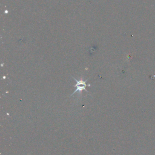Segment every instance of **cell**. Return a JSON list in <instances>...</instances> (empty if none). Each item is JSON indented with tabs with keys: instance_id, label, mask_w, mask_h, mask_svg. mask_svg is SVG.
I'll return each mask as SVG.
<instances>
[{
	"instance_id": "6da1fadb",
	"label": "cell",
	"mask_w": 155,
	"mask_h": 155,
	"mask_svg": "<svg viewBox=\"0 0 155 155\" xmlns=\"http://www.w3.org/2000/svg\"><path fill=\"white\" fill-rule=\"evenodd\" d=\"M75 81H76V85H75L76 87V91H74V92L73 94H74V93H76L77 91H81L83 90H85V87H86L85 82H84L83 79L80 80V81H78V80L75 79Z\"/></svg>"
}]
</instances>
